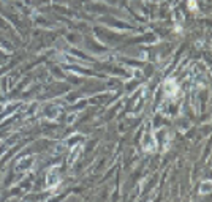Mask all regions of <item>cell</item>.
<instances>
[{
    "instance_id": "1",
    "label": "cell",
    "mask_w": 212,
    "mask_h": 202,
    "mask_svg": "<svg viewBox=\"0 0 212 202\" xmlns=\"http://www.w3.org/2000/svg\"><path fill=\"white\" fill-rule=\"evenodd\" d=\"M166 93L168 95H176L177 93V87H176V84H174L173 81L166 82Z\"/></svg>"
}]
</instances>
